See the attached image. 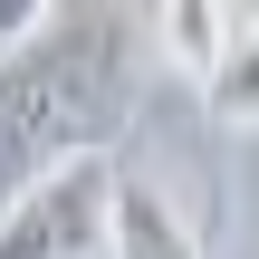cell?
<instances>
[{"label": "cell", "instance_id": "2", "mask_svg": "<svg viewBox=\"0 0 259 259\" xmlns=\"http://www.w3.org/2000/svg\"><path fill=\"white\" fill-rule=\"evenodd\" d=\"M106 221H115V163L77 154L0 202V259H106Z\"/></svg>", "mask_w": 259, "mask_h": 259}, {"label": "cell", "instance_id": "1", "mask_svg": "<svg viewBox=\"0 0 259 259\" xmlns=\"http://www.w3.org/2000/svg\"><path fill=\"white\" fill-rule=\"evenodd\" d=\"M125 96H135V29L115 10H58L38 48L0 58V202L77 154H106Z\"/></svg>", "mask_w": 259, "mask_h": 259}, {"label": "cell", "instance_id": "4", "mask_svg": "<svg viewBox=\"0 0 259 259\" xmlns=\"http://www.w3.org/2000/svg\"><path fill=\"white\" fill-rule=\"evenodd\" d=\"M202 96H211V115H221V125H259V10H240V29H231L221 67L202 77Z\"/></svg>", "mask_w": 259, "mask_h": 259}, {"label": "cell", "instance_id": "5", "mask_svg": "<svg viewBox=\"0 0 259 259\" xmlns=\"http://www.w3.org/2000/svg\"><path fill=\"white\" fill-rule=\"evenodd\" d=\"M231 29H240V10H221V0H173V10H154V38H163V48H183V67H192V77H211V67H221Z\"/></svg>", "mask_w": 259, "mask_h": 259}, {"label": "cell", "instance_id": "3", "mask_svg": "<svg viewBox=\"0 0 259 259\" xmlns=\"http://www.w3.org/2000/svg\"><path fill=\"white\" fill-rule=\"evenodd\" d=\"M106 259H202V240H192V221L163 202V183H144V173H115Z\"/></svg>", "mask_w": 259, "mask_h": 259}, {"label": "cell", "instance_id": "6", "mask_svg": "<svg viewBox=\"0 0 259 259\" xmlns=\"http://www.w3.org/2000/svg\"><path fill=\"white\" fill-rule=\"evenodd\" d=\"M48 19H58L48 0H0V58H19V48H38V38H48Z\"/></svg>", "mask_w": 259, "mask_h": 259}]
</instances>
